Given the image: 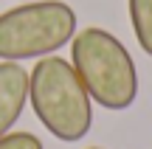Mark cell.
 Listing matches in <instances>:
<instances>
[{
  "label": "cell",
  "instance_id": "obj_1",
  "mask_svg": "<svg viewBox=\"0 0 152 149\" xmlns=\"http://www.w3.org/2000/svg\"><path fill=\"white\" fill-rule=\"evenodd\" d=\"M71 65L87 96L104 110H127L138 96V71L115 34L87 25L71 39Z\"/></svg>",
  "mask_w": 152,
  "mask_h": 149
},
{
  "label": "cell",
  "instance_id": "obj_2",
  "mask_svg": "<svg viewBox=\"0 0 152 149\" xmlns=\"http://www.w3.org/2000/svg\"><path fill=\"white\" fill-rule=\"evenodd\" d=\"M28 101L54 138L76 144L93 127V99L73 65L62 56H42L28 73Z\"/></svg>",
  "mask_w": 152,
  "mask_h": 149
},
{
  "label": "cell",
  "instance_id": "obj_3",
  "mask_svg": "<svg viewBox=\"0 0 152 149\" xmlns=\"http://www.w3.org/2000/svg\"><path fill=\"white\" fill-rule=\"evenodd\" d=\"M76 11L65 0H26L0 14V59H42L76 34Z\"/></svg>",
  "mask_w": 152,
  "mask_h": 149
},
{
  "label": "cell",
  "instance_id": "obj_4",
  "mask_svg": "<svg viewBox=\"0 0 152 149\" xmlns=\"http://www.w3.org/2000/svg\"><path fill=\"white\" fill-rule=\"evenodd\" d=\"M28 101V71L17 62H0V138L11 132Z\"/></svg>",
  "mask_w": 152,
  "mask_h": 149
},
{
  "label": "cell",
  "instance_id": "obj_5",
  "mask_svg": "<svg viewBox=\"0 0 152 149\" xmlns=\"http://www.w3.org/2000/svg\"><path fill=\"white\" fill-rule=\"evenodd\" d=\"M132 34L147 56H152V0H127Z\"/></svg>",
  "mask_w": 152,
  "mask_h": 149
},
{
  "label": "cell",
  "instance_id": "obj_6",
  "mask_svg": "<svg viewBox=\"0 0 152 149\" xmlns=\"http://www.w3.org/2000/svg\"><path fill=\"white\" fill-rule=\"evenodd\" d=\"M0 149H42V141L34 132H6L0 138Z\"/></svg>",
  "mask_w": 152,
  "mask_h": 149
},
{
  "label": "cell",
  "instance_id": "obj_7",
  "mask_svg": "<svg viewBox=\"0 0 152 149\" xmlns=\"http://www.w3.org/2000/svg\"><path fill=\"white\" fill-rule=\"evenodd\" d=\"M90 149H102V146H90Z\"/></svg>",
  "mask_w": 152,
  "mask_h": 149
}]
</instances>
